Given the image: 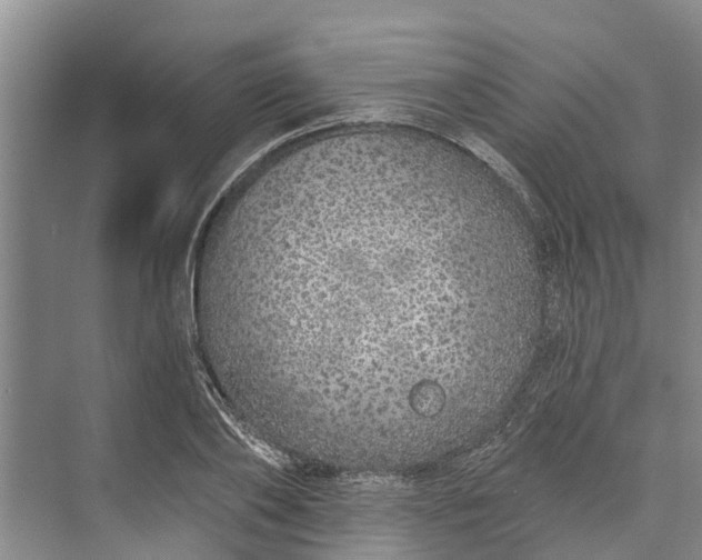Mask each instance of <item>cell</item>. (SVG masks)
Instances as JSON below:
<instances>
[{
  "label": "cell",
  "mask_w": 702,
  "mask_h": 560,
  "mask_svg": "<svg viewBox=\"0 0 702 560\" xmlns=\"http://www.w3.org/2000/svg\"><path fill=\"white\" fill-rule=\"evenodd\" d=\"M351 213L284 247L301 271L308 358L339 388H362L372 403L425 406L447 397L442 332L450 272L420 219ZM319 372V373H320ZM344 393V394H345Z\"/></svg>",
  "instance_id": "1"
}]
</instances>
